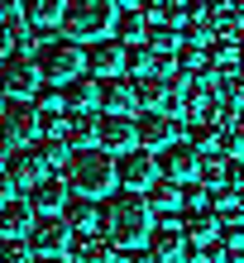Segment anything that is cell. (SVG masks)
<instances>
[{"label": "cell", "mask_w": 244, "mask_h": 263, "mask_svg": "<svg viewBox=\"0 0 244 263\" xmlns=\"http://www.w3.org/2000/svg\"><path fill=\"white\" fill-rule=\"evenodd\" d=\"M14 10H20V0H0V20H10Z\"/></svg>", "instance_id": "cell-36"}, {"label": "cell", "mask_w": 244, "mask_h": 263, "mask_svg": "<svg viewBox=\"0 0 244 263\" xmlns=\"http://www.w3.org/2000/svg\"><path fill=\"white\" fill-rule=\"evenodd\" d=\"M72 263H110V244H105L96 230H77L67 235V249H63Z\"/></svg>", "instance_id": "cell-15"}, {"label": "cell", "mask_w": 244, "mask_h": 263, "mask_svg": "<svg viewBox=\"0 0 244 263\" xmlns=\"http://www.w3.org/2000/svg\"><path fill=\"white\" fill-rule=\"evenodd\" d=\"M0 101H5V91H0Z\"/></svg>", "instance_id": "cell-41"}, {"label": "cell", "mask_w": 244, "mask_h": 263, "mask_svg": "<svg viewBox=\"0 0 244 263\" xmlns=\"http://www.w3.org/2000/svg\"><path fill=\"white\" fill-rule=\"evenodd\" d=\"M220 153L239 158V153H244V139H239V134H220Z\"/></svg>", "instance_id": "cell-33"}, {"label": "cell", "mask_w": 244, "mask_h": 263, "mask_svg": "<svg viewBox=\"0 0 244 263\" xmlns=\"http://www.w3.org/2000/svg\"><path fill=\"white\" fill-rule=\"evenodd\" d=\"M43 173H48V167H43V158H39L34 148H20V144H14V148L5 153V177L20 182V187H34Z\"/></svg>", "instance_id": "cell-14"}, {"label": "cell", "mask_w": 244, "mask_h": 263, "mask_svg": "<svg viewBox=\"0 0 244 263\" xmlns=\"http://www.w3.org/2000/svg\"><path fill=\"white\" fill-rule=\"evenodd\" d=\"M10 196H14V182L5 177V167H0V201H10Z\"/></svg>", "instance_id": "cell-35"}, {"label": "cell", "mask_w": 244, "mask_h": 263, "mask_svg": "<svg viewBox=\"0 0 244 263\" xmlns=\"http://www.w3.org/2000/svg\"><path fill=\"white\" fill-rule=\"evenodd\" d=\"M225 177H230V187H244V158H230V163H225Z\"/></svg>", "instance_id": "cell-34"}, {"label": "cell", "mask_w": 244, "mask_h": 263, "mask_svg": "<svg viewBox=\"0 0 244 263\" xmlns=\"http://www.w3.org/2000/svg\"><path fill=\"white\" fill-rule=\"evenodd\" d=\"M58 215H63V220H67V230L77 235V230H96L101 206H96V196H67L63 206H58Z\"/></svg>", "instance_id": "cell-20"}, {"label": "cell", "mask_w": 244, "mask_h": 263, "mask_svg": "<svg viewBox=\"0 0 244 263\" xmlns=\"http://www.w3.org/2000/svg\"><path fill=\"white\" fill-rule=\"evenodd\" d=\"M167 139H173V115H167V110H139V115H134V144H139V148L154 153V148L167 144Z\"/></svg>", "instance_id": "cell-10"}, {"label": "cell", "mask_w": 244, "mask_h": 263, "mask_svg": "<svg viewBox=\"0 0 244 263\" xmlns=\"http://www.w3.org/2000/svg\"><path fill=\"white\" fill-rule=\"evenodd\" d=\"M96 220H101V239L110 249H139L154 230V211L144 206L139 192H105Z\"/></svg>", "instance_id": "cell-1"}, {"label": "cell", "mask_w": 244, "mask_h": 263, "mask_svg": "<svg viewBox=\"0 0 244 263\" xmlns=\"http://www.w3.org/2000/svg\"><path fill=\"white\" fill-rule=\"evenodd\" d=\"M120 67H129V72H158V53L148 48V43H134V48H125V63Z\"/></svg>", "instance_id": "cell-29"}, {"label": "cell", "mask_w": 244, "mask_h": 263, "mask_svg": "<svg viewBox=\"0 0 244 263\" xmlns=\"http://www.w3.org/2000/svg\"><path fill=\"white\" fill-rule=\"evenodd\" d=\"M63 182L77 196H105L115 187V153H105L101 144H77L63 158Z\"/></svg>", "instance_id": "cell-2"}, {"label": "cell", "mask_w": 244, "mask_h": 263, "mask_svg": "<svg viewBox=\"0 0 244 263\" xmlns=\"http://www.w3.org/2000/svg\"><path fill=\"white\" fill-rule=\"evenodd\" d=\"M24 201L34 206V215H48V211H58V206L67 201V182H63V177H53V173H43L34 187H29Z\"/></svg>", "instance_id": "cell-16"}, {"label": "cell", "mask_w": 244, "mask_h": 263, "mask_svg": "<svg viewBox=\"0 0 244 263\" xmlns=\"http://www.w3.org/2000/svg\"><path fill=\"white\" fill-rule=\"evenodd\" d=\"M144 43H148L154 53H173L182 39H177V29H173V24H148V29H144Z\"/></svg>", "instance_id": "cell-28"}, {"label": "cell", "mask_w": 244, "mask_h": 263, "mask_svg": "<svg viewBox=\"0 0 244 263\" xmlns=\"http://www.w3.org/2000/svg\"><path fill=\"white\" fill-rule=\"evenodd\" d=\"M34 134H39L34 96H5V101H0V139L14 148V144H29Z\"/></svg>", "instance_id": "cell-5"}, {"label": "cell", "mask_w": 244, "mask_h": 263, "mask_svg": "<svg viewBox=\"0 0 244 263\" xmlns=\"http://www.w3.org/2000/svg\"><path fill=\"white\" fill-rule=\"evenodd\" d=\"M58 96H63V110H91L96 105V82H86V77H67V82H58Z\"/></svg>", "instance_id": "cell-22"}, {"label": "cell", "mask_w": 244, "mask_h": 263, "mask_svg": "<svg viewBox=\"0 0 244 263\" xmlns=\"http://www.w3.org/2000/svg\"><path fill=\"white\" fill-rule=\"evenodd\" d=\"M67 263H72V258H67Z\"/></svg>", "instance_id": "cell-43"}, {"label": "cell", "mask_w": 244, "mask_h": 263, "mask_svg": "<svg viewBox=\"0 0 244 263\" xmlns=\"http://www.w3.org/2000/svg\"><path fill=\"white\" fill-rule=\"evenodd\" d=\"M134 5H139V0H115V10H134Z\"/></svg>", "instance_id": "cell-38"}, {"label": "cell", "mask_w": 244, "mask_h": 263, "mask_svg": "<svg viewBox=\"0 0 244 263\" xmlns=\"http://www.w3.org/2000/svg\"><path fill=\"white\" fill-rule=\"evenodd\" d=\"M0 91L5 96H34L39 91V67H34V58H5L0 63Z\"/></svg>", "instance_id": "cell-9"}, {"label": "cell", "mask_w": 244, "mask_h": 263, "mask_svg": "<svg viewBox=\"0 0 244 263\" xmlns=\"http://www.w3.org/2000/svg\"><path fill=\"white\" fill-rule=\"evenodd\" d=\"M29 220H34V206H29L24 196H10V201H0V239H24Z\"/></svg>", "instance_id": "cell-18"}, {"label": "cell", "mask_w": 244, "mask_h": 263, "mask_svg": "<svg viewBox=\"0 0 244 263\" xmlns=\"http://www.w3.org/2000/svg\"><path fill=\"white\" fill-rule=\"evenodd\" d=\"M206 206H216L220 215H239L244 206H239V192L235 187H225V192H216V196H206Z\"/></svg>", "instance_id": "cell-30"}, {"label": "cell", "mask_w": 244, "mask_h": 263, "mask_svg": "<svg viewBox=\"0 0 244 263\" xmlns=\"http://www.w3.org/2000/svg\"><path fill=\"white\" fill-rule=\"evenodd\" d=\"M110 263H120V258H110Z\"/></svg>", "instance_id": "cell-42"}, {"label": "cell", "mask_w": 244, "mask_h": 263, "mask_svg": "<svg viewBox=\"0 0 244 263\" xmlns=\"http://www.w3.org/2000/svg\"><path fill=\"white\" fill-rule=\"evenodd\" d=\"M96 105H101V110L105 115H129L134 110V86L125 82V77H101V82H96Z\"/></svg>", "instance_id": "cell-11"}, {"label": "cell", "mask_w": 244, "mask_h": 263, "mask_svg": "<svg viewBox=\"0 0 244 263\" xmlns=\"http://www.w3.org/2000/svg\"><path fill=\"white\" fill-rule=\"evenodd\" d=\"M0 263H29V244L24 239H0Z\"/></svg>", "instance_id": "cell-32"}, {"label": "cell", "mask_w": 244, "mask_h": 263, "mask_svg": "<svg viewBox=\"0 0 244 263\" xmlns=\"http://www.w3.org/2000/svg\"><path fill=\"white\" fill-rule=\"evenodd\" d=\"M63 34L72 43H91V39H105L115 24V0H63V14H58Z\"/></svg>", "instance_id": "cell-3"}, {"label": "cell", "mask_w": 244, "mask_h": 263, "mask_svg": "<svg viewBox=\"0 0 244 263\" xmlns=\"http://www.w3.org/2000/svg\"><path fill=\"white\" fill-rule=\"evenodd\" d=\"M91 144H101L105 153H125L134 144V120L129 115H101L96 120V139Z\"/></svg>", "instance_id": "cell-12"}, {"label": "cell", "mask_w": 244, "mask_h": 263, "mask_svg": "<svg viewBox=\"0 0 244 263\" xmlns=\"http://www.w3.org/2000/svg\"><path fill=\"white\" fill-rule=\"evenodd\" d=\"M29 263H58V254H29Z\"/></svg>", "instance_id": "cell-37"}, {"label": "cell", "mask_w": 244, "mask_h": 263, "mask_svg": "<svg viewBox=\"0 0 244 263\" xmlns=\"http://www.w3.org/2000/svg\"><path fill=\"white\" fill-rule=\"evenodd\" d=\"M148 254H154V258H167V254H182V225H173V220H167V225H154V230H148Z\"/></svg>", "instance_id": "cell-23"}, {"label": "cell", "mask_w": 244, "mask_h": 263, "mask_svg": "<svg viewBox=\"0 0 244 263\" xmlns=\"http://www.w3.org/2000/svg\"><path fill=\"white\" fill-rule=\"evenodd\" d=\"M67 220L58 211H48V215H34L29 220V230H24V244H29V254H63L67 249Z\"/></svg>", "instance_id": "cell-7"}, {"label": "cell", "mask_w": 244, "mask_h": 263, "mask_svg": "<svg viewBox=\"0 0 244 263\" xmlns=\"http://www.w3.org/2000/svg\"><path fill=\"white\" fill-rule=\"evenodd\" d=\"M14 43H24V34L14 29V20H0V63L14 53Z\"/></svg>", "instance_id": "cell-31"}, {"label": "cell", "mask_w": 244, "mask_h": 263, "mask_svg": "<svg viewBox=\"0 0 244 263\" xmlns=\"http://www.w3.org/2000/svg\"><path fill=\"white\" fill-rule=\"evenodd\" d=\"M34 67H39V82H67V77L82 72V48L67 34L63 39H48V43H39Z\"/></svg>", "instance_id": "cell-4"}, {"label": "cell", "mask_w": 244, "mask_h": 263, "mask_svg": "<svg viewBox=\"0 0 244 263\" xmlns=\"http://www.w3.org/2000/svg\"><path fill=\"white\" fill-rule=\"evenodd\" d=\"M120 63H125V48H120V43H110V39H91V48L82 53V67H91L96 77L120 72Z\"/></svg>", "instance_id": "cell-17"}, {"label": "cell", "mask_w": 244, "mask_h": 263, "mask_svg": "<svg viewBox=\"0 0 244 263\" xmlns=\"http://www.w3.org/2000/svg\"><path fill=\"white\" fill-rule=\"evenodd\" d=\"M29 148L43 158V167H63V158H67L63 134H34V139H29Z\"/></svg>", "instance_id": "cell-24"}, {"label": "cell", "mask_w": 244, "mask_h": 263, "mask_svg": "<svg viewBox=\"0 0 244 263\" xmlns=\"http://www.w3.org/2000/svg\"><path fill=\"white\" fill-rule=\"evenodd\" d=\"M20 14H24L29 24H58L63 0H20Z\"/></svg>", "instance_id": "cell-26"}, {"label": "cell", "mask_w": 244, "mask_h": 263, "mask_svg": "<svg viewBox=\"0 0 244 263\" xmlns=\"http://www.w3.org/2000/svg\"><path fill=\"white\" fill-rule=\"evenodd\" d=\"M144 14L139 10H115V24H110V34H120V43H144Z\"/></svg>", "instance_id": "cell-25"}, {"label": "cell", "mask_w": 244, "mask_h": 263, "mask_svg": "<svg viewBox=\"0 0 244 263\" xmlns=\"http://www.w3.org/2000/svg\"><path fill=\"white\" fill-rule=\"evenodd\" d=\"M154 177H158V167H154V153H148V148H134L129 144L115 158V182H125V192H144Z\"/></svg>", "instance_id": "cell-8"}, {"label": "cell", "mask_w": 244, "mask_h": 263, "mask_svg": "<svg viewBox=\"0 0 244 263\" xmlns=\"http://www.w3.org/2000/svg\"><path fill=\"white\" fill-rule=\"evenodd\" d=\"M154 167H158V177L192 182L196 173H201V148L187 144V139H167L163 148H154Z\"/></svg>", "instance_id": "cell-6"}, {"label": "cell", "mask_w": 244, "mask_h": 263, "mask_svg": "<svg viewBox=\"0 0 244 263\" xmlns=\"http://www.w3.org/2000/svg\"><path fill=\"white\" fill-rule=\"evenodd\" d=\"M134 105H144V110H163L167 101H173V82H167L163 72H144V77H134Z\"/></svg>", "instance_id": "cell-13"}, {"label": "cell", "mask_w": 244, "mask_h": 263, "mask_svg": "<svg viewBox=\"0 0 244 263\" xmlns=\"http://www.w3.org/2000/svg\"><path fill=\"white\" fill-rule=\"evenodd\" d=\"M58 134H63L67 148L91 144V139H96V115H91V110H63V125H58Z\"/></svg>", "instance_id": "cell-21"}, {"label": "cell", "mask_w": 244, "mask_h": 263, "mask_svg": "<svg viewBox=\"0 0 244 263\" xmlns=\"http://www.w3.org/2000/svg\"><path fill=\"white\" fill-rule=\"evenodd\" d=\"M139 196H144L148 211H182V201H187L182 196V182H173V177H154Z\"/></svg>", "instance_id": "cell-19"}, {"label": "cell", "mask_w": 244, "mask_h": 263, "mask_svg": "<svg viewBox=\"0 0 244 263\" xmlns=\"http://www.w3.org/2000/svg\"><path fill=\"white\" fill-rule=\"evenodd\" d=\"M220 235V225H216V215H192L187 225H182V239H192V244H211Z\"/></svg>", "instance_id": "cell-27"}, {"label": "cell", "mask_w": 244, "mask_h": 263, "mask_svg": "<svg viewBox=\"0 0 244 263\" xmlns=\"http://www.w3.org/2000/svg\"><path fill=\"white\" fill-rule=\"evenodd\" d=\"M0 153H5V139H0Z\"/></svg>", "instance_id": "cell-40"}, {"label": "cell", "mask_w": 244, "mask_h": 263, "mask_svg": "<svg viewBox=\"0 0 244 263\" xmlns=\"http://www.w3.org/2000/svg\"><path fill=\"white\" fill-rule=\"evenodd\" d=\"M154 263H182V254H167V258H154Z\"/></svg>", "instance_id": "cell-39"}]
</instances>
